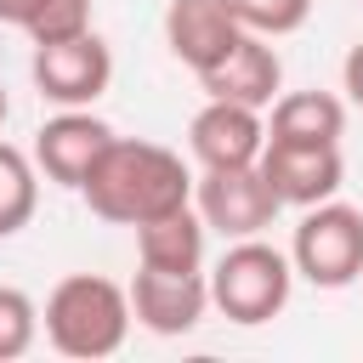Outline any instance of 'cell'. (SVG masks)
I'll return each mask as SVG.
<instances>
[{
    "mask_svg": "<svg viewBox=\"0 0 363 363\" xmlns=\"http://www.w3.org/2000/svg\"><path fill=\"white\" fill-rule=\"evenodd\" d=\"M79 199L91 204V216H102L113 227H142L164 210L193 204V170L164 142H142V136L113 130V142L102 147V159L79 182Z\"/></svg>",
    "mask_w": 363,
    "mask_h": 363,
    "instance_id": "obj_1",
    "label": "cell"
},
{
    "mask_svg": "<svg viewBox=\"0 0 363 363\" xmlns=\"http://www.w3.org/2000/svg\"><path fill=\"white\" fill-rule=\"evenodd\" d=\"M130 289L102 278V272H68L51 284L45 306H40V329L51 340V352L62 357H79V363H96V357H113L130 335Z\"/></svg>",
    "mask_w": 363,
    "mask_h": 363,
    "instance_id": "obj_2",
    "label": "cell"
},
{
    "mask_svg": "<svg viewBox=\"0 0 363 363\" xmlns=\"http://www.w3.org/2000/svg\"><path fill=\"white\" fill-rule=\"evenodd\" d=\"M204 278H210V306L227 323H244V329L272 323L289 306V295H295L289 250H278L267 238H233Z\"/></svg>",
    "mask_w": 363,
    "mask_h": 363,
    "instance_id": "obj_3",
    "label": "cell"
},
{
    "mask_svg": "<svg viewBox=\"0 0 363 363\" xmlns=\"http://www.w3.org/2000/svg\"><path fill=\"white\" fill-rule=\"evenodd\" d=\"M289 267L312 289H352L363 278V210L340 193L323 204H306L289 238Z\"/></svg>",
    "mask_w": 363,
    "mask_h": 363,
    "instance_id": "obj_4",
    "label": "cell"
},
{
    "mask_svg": "<svg viewBox=\"0 0 363 363\" xmlns=\"http://www.w3.org/2000/svg\"><path fill=\"white\" fill-rule=\"evenodd\" d=\"M193 210L204 216L210 233L233 238H261L278 221V193L267 187L261 164H221V170H199L193 176Z\"/></svg>",
    "mask_w": 363,
    "mask_h": 363,
    "instance_id": "obj_5",
    "label": "cell"
},
{
    "mask_svg": "<svg viewBox=\"0 0 363 363\" xmlns=\"http://www.w3.org/2000/svg\"><path fill=\"white\" fill-rule=\"evenodd\" d=\"M28 74H34V91L45 102H57V108H91L113 85V51H108V40L96 28H85L74 40L34 45Z\"/></svg>",
    "mask_w": 363,
    "mask_h": 363,
    "instance_id": "obj_6",
    "label": "cell"
},
{
    "mask_svg": "<svg viewBox=\"0 0 363 363\" xmlns=\"http://www.w3.org/2000/svg\"><path fill=\"white\" fill-rule=\"evenodd\" d=\"M261 176L267 187L278 193V204L289 210H306V204H323L340 193L346 182V159H340V142H272L261 147Z\"/></svg>",
    "mask_w": 363,
    "mask_h": 363,
    "instance_id": "obj_7",
    "label": "cell"
},
{
    "mask_svg": "<svg viewBox=\"0 0 363 363\" xmlns=\"http://www.w3.org/2000/svg\"><path fill=\"white\" fill-rule=\"evenodd\" d=\"M113 142V125L96 119L91 108H57L40 130H34V164L45 182L79 193V182L91 176V164L102 159V147Z\"/></svg>",
    "mask_w": 363,
    "mask_h": 363,
    "instance_id": "obj_8",
    "label": "cell"
},
{
    "mask_svg": "<svg viewBox=\"0 0 363 363\" xmlns=\"http://www.w3.org/2000/svg\"><path fill=\"white\" fill-rule=\"evenodd\" d=\"M130 289V318L147 335H193L210 312V278L204 272H159V267H136Z\"/></svg>",
    "mask_w": 363,
    "mask_h": 363,
    "instance_id": "obj_9",
    "label": "cell"
},
{
    "mask_svg": "<svg viewBox=\"0 0 363 363\" xmlns=\"http://www.w3.org/2000/svg\"><path fill=\"white\" fill-rule=\"evenodd\" d=\"M267 147V119L250 102H227V96H204V108L187 125V153L199 170H221V164H255Z\"/></svg>",
    "mask_w": 363,
    "mask_h": 363,
    "instance_id": "obj_10",
    "label": "cell"
},
{
    "mask_svg": "<svg viewBox=\"0 0 363 363\" xmlns=\"http://www.w3.org/2000/svg\"><path fill=\"white\" fill-rule=\"evenodd\" d=\"M199 85H204V96H227V102H250V108H272V96L284 91V57L272 51V40L267 34H238L233 40V51L216 62V68H204L199 74Z\"/></svg>",
    "mask_w": 363,
    "mask_h": 363,
    "instance_id": "obj_11",
    "label": "cell"
},
{
    "mask_svg": "<svg viewBox=\"0 0 363 363\" xmlns=\"http://www.w3.org/2000/svg\"><path fill=\"white\" fill-rule=\"evenodd\" d=\"M238 34H244V28H238V17L227 11V0H170V6H164V45H170V57H176L182 68H193V74L216 68V62L233 51Z\"/></svg>",
    "mask_w": 363,
    "mask_h": 363,
    "instance_id": "obj_12",
    "label": "cell"
},
{
    "mask_svg": "<svg viewBox=\"0 0 363 363\" xmlns=\"http://www.w3.org/2000/svg\"><path fill=\"white\" fill-rule=\"evenodd\" d=\"M130 233H136V267L204 272V238H210V227H204V216H199L193 204L164 210V216H153V221H142V227H130Z\"/></svg>",
    "mask_w": 363,
    "mask_h": 363,
    "instance_id": "obj_13",
    "label": "cell"
},
{
    "mask_svg": "<svg viewBox=\"0 0 363 363\" xmlns=\"http://www.w3.org/2000/svg\"><path fill=\"white\" fill-rule=\"evenodd\" d=\"M267 136L272 142H340L346 136V102L335 91H278Z\"/></svg>",
    "mask_w": 363,
    "mask_h": 363,
    "instance_id": "obj_14",
    "label": "cell"
},
{
    "mask_svg": "<svg viewBox=\"0 0 363 363\" xmlns=\"http://www.w3.org/2000/svg\"><path fill=\"white\" fill-rule=\"evenodd\" d=\"M40 210V164L34 153L0 142V238H17Z\"/></svg>",
    "mask_w": 363,
    "mask_h": 363,
    "instance_id": "obj_15",
    "label": "cell"
},
{
    "mask_svg": "<svg viewBox=\"0 0 363 363\" xmlns=\"http://www.w3.org/2000/svg\"><path fill=\"white\" fill-rule=\"evenodd\" d=\"M34 340H40V306H34V295L17 289V284H0V363L28 357Z\"/></svg>",
    "mask_w": 363,
    "mask_h": 363,
    "instance_id": "obj_16",
    "label": "cell"
},
{
    "mask_svg": "<svg viewBox=\"0 0 363 363\" xmlns=\"http://www.w3.org/2000/svg\"><path fill=\"white\" fill-rule=\"evenodd\" d=\"M227 11L238 17V28L267 34V40H284V34H295L312 17V0H227Z\"/></svg>",
    "mask_w": 363,
    "mask_h": 363,
    "instance_id": "obj_17",
    "label": "cell"
},
{
    "mask_svg": "<svg viewBox=\"0 0 363 363\" xmlns=\"http://www.w3.org/2000/svg\"><path fill=\"white\" fill-rule=\"evenodd\" d=\"M91 28V0H40V11L28 17V40L34 45H51V40H74Z\"/></svg>",
    "mask_w": 363,
    "mask_h": 363,
    "instance_id": "obj_18",
    "label": "cell"
},
{
    "mask_svg": "<svg viewBox=\"0 0 363 363\" xmlns=\"http://www.w3.org/2000/svg\"><path fill=\"white\" fill-rule=\"evenodd\" d=\"M340 91H346V102L352 108H363V40L346 51V62H340Z\"/></svg>",
    "mask_w": 363,
    "mask_h": 363,
    "instance_id": "obj_19",
    "label": "cell"
},
{
    "mask_svg": "<svg viewBox=\"0 0 363 363\" xmlns=\"http://www.w3.org/2000/svg\"><path fill=\"white\" fill-rule=\"evenodd\" d=\"M34 11H40V0H0V23L6 28H28Z\"/></svg>",
    "mask_w": 363,
    "mask_h": 363,
    "instance_id": "obj_20",
    "label": "cell"
},
{
    "mask_svg": "<svg viewBox=\"0 0 363 363\" xmlns=\"http://www.w3.org/2000/svg\"><path fill=\"white\" fill-rule=\"evenodd\" d=\"M6 113H11V102H6V91H0V125H6Z\"/></svg>",
    "mask_w": 363,
    "mask_h": 363,
    "instance_id": "obj_21",
    "label": "cell"
}]
</instances>
